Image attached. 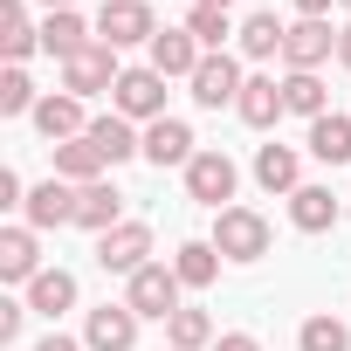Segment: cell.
Listing matches in <instances>:
<instances>
[{
	"instance_id": "cell-9",
	"label": "cell",
	"mask_w": 351,
	"mask_h": 351,
	"mask_svg": "<svg viewBox=\"0 0 351 351\" xmlns=\"http://www.w3.org/2000/svg\"><path fill=\"white\" fill-rule=\"evenodd\" d=\"M138 324H145V317H138L131 303H104V310L83 317V344H90V351H131V344H138Z\"/></svg>"
},
{
	"instance_id": "cell-1",
	"label": "cell",
	"mask_w": 351,
	"mask_h": 351,
	"mask_svg": "<svg viewBox=\"0 0 351 351\" xmlns=\"http://www.w3.org/2000/svg\"><path fill=\"white\" fill-rule=\"evenodd\" d=\"M207 241L221 248V262H262V255H269V221H262L255 207H221Z\"/></svg>"
},
{
	"instance_id": "cell-22",
	"label": "cell",
	"mask_w": 351,
	"mask_h": 351,
	"mask_svg": "<svg viewBox=\"0 0 351 351\" xmlns=\"http://www.w3.org/2000/svg\"><path fill=\"white\" fill-rule=\"evenodd\" d=\"M303 145H310V158H324V165H351V117H344V110H324Z\"/></svg>"
},
{
	"instance_id": "cell-18",
	"label": "cell",
	"mask_w": 351,
	"mask_h": 351,
	"mask_svg": "<svg viewBox=\"0 0 351 351\" xmlns=\"http://www.w3.org/2000/svg\"><path fill=\"white\" fill-rule=\"evenodd\" d=\"M124 221V193L110 186V180H97V186H76V228H90V234H110Z\"/></svg>"
},
{
	"instance_id": "cell-7",
	"label": "cell",
	"mask_w": 351,
	"mask_h": 351,
	"mask_svg": "<svg viewBox=\"0 0 351 351\" xmlns=\"http://www.w3.org/2000/svg\"><path fill=\"white\" fill-rule=\"evenodd\" d=\"M234 180H241V172H234V158L228 152H193V165H186V193L200 200V207H234Z\"/></svg>"
},
{
	"instance_id": "cell-3",
	"label": "cell",
	"mask_w": 351,
	"mask_h": 351,
	"mask_svg": "<svg viewBox=\"0 0 351 351\" xmlns=\"http://www.w3.org/2000/svg\"><path fill=\"white\" fill-rule=\"evenodd\" d=\"M110 110L131 117V124H158V117H165V76H158L152 62H145V69H124L117 90H110Z\"/></svg>"
},
{
	"instance_id": "cell-25",
	"label": "cell",
	"mask_w": 351,
	"mask_h": 351,
	"mask_svg": "<svg viewBox=\"0 0 351 351\" xmlns=\"http://www.w3.org/2000/svg\"><path fill=\"white\" fill-rule=\"evenodd\" d=\"M0 49H8V62H14V69L42 49V28L28 21V8H21V0H8V8H0Z\"/></svg>"
},
{
	"instance_id": "cell-2",
	"label": "cell",
	"mask_w": 351,
	"mask_h": 351,
	"mask_svg": "<svg viewBox=\"0 0 351 351\" xmlns=\"http://www.w3.org/2000/svg\"><path fill=\"white\" fill-rule=\"evenodd\" d=\"M152 35H158V14H152V0H104L97 8V42H110V49H152Z\"/></svg>"
},
{
	"instance_id": "cell-4",
	"label": "cell",
	"mask_w": 351,
	"mask_h": 351,
	"mask_svg": "<svg viewBox=\"0 0 351 351\" xmlns=\"http://www.w3.org/2000/svg\"><path fill=\"white\" fill-rule=\"evenodd\" d=\"M145 262H152V228L145 221H117L110 234H97V269L104 276H124L131 282Z\"/></svg>"
},
{
	"instance_id": "cell-42",
	"label": "cell",
	"mask_w": 351,
	"mask_h": 351,
	"mask_svg": "<svg viewBox=\"0 0 351 351\" xmlns=\"http://www.w3.org/2000/svg\"><path fill=\"white\" fill-rule=\"evenodd\" d=\"M165 351H172V344H165Z\"/></svg>"
},
{
	"instance_id": "cell-41",
	"label": "cell",
	"mask_w": 351,
	"mask_h": 351,
	"mask_svg": "<svg viewBox=\"0 0 351 351\" xmlns=\"http://www.w3.org/2000/svg\"><path fill=\"white\" fill-rule=\"evenodd\" d=\"M337 8H344V14H351V0H337Z\"/></svg>"
},
{
	"instance_id": "cell-40",
	"label": "cell",
	"mask_w": 351,
	"mask_h": 351,
	"mask_svg": "<svg viewBox=\"0 0 351 351\" xmlns=\"http://www.w3.org/2000/svg\"><path fill=\"white\" fill-rule=\"evenodd\" d=\"M193 8H234V0H193Z\"/></svg>"
},
{
	"instance_id": "cell-29",
	"label": "cell",
	"mask_w": 351,
	"mask_h": 351,
	"mask_svg": "<svg viewBox=\"0 0 351 351\" xmlns=\"http://www.w3.org/2000/svg\"><path fill=\"white\" fill-rule=\"evenodd\" d=\"M282 35H289V21L248 14V21H241V56H248V62H269V56H282Z\"/></svg>"
},
{
	"instance_id": "cell-23",
	"label": "cell",
	"mask_w": 351,
	"mask_h": 351,
	"mask_svg": "<svg viewBox=\"0 0 351 351\" xmlns=\"http://www.w3.org/2000/svg\"><path fill=\"white\" fill-rule=\"evenodd\" d=\"M104 152L90 145V138H69V145H56V180H69V186H97L104 180Z\"/></svg>"
},
{
	"instance_id": "cell-14",
	"label": "cell",
	"mask_w": 351,
	"mask_h": 351,
	"mask_svg": "<svg viewBox=\"0 0 351 351\" xmlns=\"http://www.w3.org/2000/svg\"><path fill=\"white\" fill-rule=\"evenodd\" d=\"M200 62H207V49H200L186 28H158V35H152V69H158V76H186V83H193Z\"/></svg>"
},
{
	"instance_id": "cell-28",
	"label": "cell",
	"mask_w": 351,
	"mask_h": 351,
	"mask_svg": "<svg viewBox=\"0 0 351 351\" xmlns=\"http://www.w3.org/2000/svg\"><path fill=\"white\" fill-rule=\"evenodd\" d=\"M282 104H289L296 117H310V124H317V117L330 110V90H324V76H310V69H289V76H282Z\"/></svg>"
},
{
	"instance_id": "cell-31",
	"label": "cell",
	"mask_w": 351,
	"mask_h": 351,
	"mask_svg": "<svg viewBox=\"0 0 351 351\" xmlns=\"http://www.w3.org/2000/svg\"><path fill=\"white\" fill-rule=\"evenodd\" d=\"M296 351H351V330H344L330 310H317V317H303V330H296Z\"/></svg>"
},
{
	"instance_id": "cell-24",
	"label": "cell",
	"mask_w": 351,
	"mask_h": 351,
	"mask_svg": "<svg viewBox=\"0 0 351 351\" xmlns=\"http://www.w3.org/2000/svg\"><path fill=\"white\" fill-rule=\"evenodd\" d=\"M28 310H35V317H62V310H76V276H69V269H42V276L28 282Z\"/></svg>"
},
{
	"instance_id": "cell-34",
	"label": "cell",
	"mask_w": 351,
	"mask_h": 351,
	"mask_svg": "<svg viewBox=\"0 0 351 351\" xmlns=\"http://www.w3.org/2000/svg\"><path fill=\"white\" fill-rule=\"evenodd\" d=\"M21 317H28V303H0V344L21 337Z\"/></svg>"
},
{
	"instance_id": "cell-30",
	"label": "cell",
	"mask_w": 351,
	"mask_h": 351,
	"mask_svg": "<svg viewBox=\"0 0 351 351\" xmlns=\"http://www.w3.org/2000/svg\"><path fill=\"white\" fill-rule=\"evenodd\" d=\"M186 35H193L207 56H221V49H228V35H241V28L228 21V8H193V14H186Z\"/></svg>"
},
{
	"instance_id": "cell-35",
	"label": "cell",
	"mask_w": 351,
	"mask_h": 351,
	"mask_svg": "<svg viewBox=\"0 0 351 351\" xmlns=\"http://www.w3.org/2000/svg\"><path fill=\"white\" fill-rule=\"evenodd\" d=\"M214 351H262V337H248V330H221Z\"/></svg>"
},
{
	"instance_id": "cell-26",
	"label": "cell",
	"mask_w": 351,
	"mask_h": 351,
	"mask_svg": "<svg viewBox=\"0 0 351 351\" xmlns=\"http://www.w3.org/2000/svg\"><path fill=\"white\" fill-rule=\"evenodd\" d=\"M165 344L172 351H214V317L193 310V303H180V310L165 317Z\"/></svg>"
},
{
	"instance_id": "cell-33",
	"label": "cell",
	"mask_w": 351,
	"mask_h": 351,
	"mask_svg": "<svg viewBox=\"0 0 351 351\" xmlns=\"http://www.w3.org/2000/svg\"><path fill=\"white\" fill-rule=\"evenodd\" d=\"M0 207H28V193H21V172H14V165H0Z\"/></svg>"
},
{
	"instance_id": "cell-11",
	"label": "cell",
	"mask_w": 351,
	"mask_h": 351,
	"mask_svg": "<svg viewBox=\"0 0 351 351\" xmlns=\"http://www.w3.org/2000/svg\"><path fill=\"white\" fill-rule=\"evenodd\" d=\"M193 152H200V145H193V124H186V117H158V124H145V158H152L158 172H165V165L186 172Z\"/></svg>"
},
{
	"instance_id": "cell-12",
	"label": "cell",
	"mask_w": 351,
	"mask_h": 351,
	"mask_svg": "<svg viewBox=\"0 0 351 351\" xmlns=\"http://www.w3.org/2000/svg\"><path fill=\"white\" fill-rule=\"evenodd\" d=\"M35 131H42L49 145H69V138H83V131H90V117H83V97H69V90H49V97L35 104Z\"/></svg>"
},
{
	"instance_id": "cell-6",
	"label": "cell",
	"mask_w": 351,
	"mask_h": 351,
	"mask_svg": "<svg viewBox=\"0 0 351 351\" xmlns=\"http://www.w3.org/2000/svg\"><path fill=\"white\" fill-rule=\"evenodd\" d=\"M117 76H124V69H117V49H110V42H90L83 56H69V62H62V90H69V97H83V104H90V97H104V90H117Z\"/></svg>"
},
{
	"instance_id": "cell-10",
	"label": "cell",
	"mask_w": 351,
	"mask_h": 351,
	"mask_svg": "<svg viewBox=\"0 0 351 351\" xmlns=\"http://www.w3.org/2000/svg\"><path fill=\"white\" fill-rule=\"evenodd\" d=\"M241 83H248V76H241V62L221 49V56H207V62L193 69V104H200V110H221V104H234V97H241Z\"/></svg>"
},
{
	"instance_id": "cell-19",
	"label": "cell",
	"mask_w": 351,
	"mask_h": 351,
	"mask_svg": "<svg viewBox=\"0 0 351 351\" xmlns=\"http://www.w3.org/2000/svg\"><path fill=\"white\" fill-rule=\"evenodd\" d=\"M255 186H262V193H296V186H303L296 145H262V152H255Z\"/></svg>"
},
{
	"instance_id": "cell-13",
	"label": "cell",
	"mask_w": 351,
	"mask_h": 351,
	"mask_svg": "<svg viewBox=\"0 0 351 351\" xmlns=\"http://www.w3.org/2000/svg\"><path fill=\"white\" fill-rule=\"evenodd\" d=\"M42 276V241H35V228H0V282H35Z\"/></svg>"
},
{
	"instance_id": "cell-36",
	"label": "cell",
	"mask_w": 351,
	"mask_h": 351,
	"mask_svg": "<svg viewBox=\"0 0 351 351\" xmlns=\"http://www.w3.org/2000/svg\"><path fill=\"white\" fill-rule=\"evenodd\" d=\"M35 351H90V344H76V337H62V330H49V337H42Z\"/></svg>"
},
{
	"instance_id": "cell-15",
	"label": "cell",
	"mask_w": 351,
	"mask_h": 351,
	"mask_svg": "<svg viewBox=\"0 0 351 351\" xmlns=\"http://www.w3.org/2000/svg\"><path fill=\"white\" fill-rule=\"evenodd\" d=\"M83 138L104 152V165H124V158H138V152H145V131H131V117H117V110L90 117V131H83Z\"/></svg>"
},
{
	"instance_id": "cell-39",
	"label": "cell",
	"mask_w": 351,
	"mask_h": 351,
	"mask_svg": "<svg viewBox=\"0 0 351 351\" xmlns=\"http://www.w3.org/2000/svg\"><path fill=\"white\" fill-rule=\"evenodd\" d=\"M42 8H49V14H62V8H76V0H42Z\"/></svg>"
},
{
	"instance_id": "cell-17",
	"label": "cell",
	"mask_w": 351,
	"mask_h": 351,
	"mask_svg": "<svg viewBox=\"0 0 351 351\" xmlns=\"http://www.w3.org/2000/svg\"><path fill=\"white\" fill-rule=\"evenodd\" d=\"M28 228H62V221H76V186L69 180H42V186H28Z\"/></svg>"
},
{
	"instance_id": "cell-8",
	"label": "cell",
	"mask_w": 351,
	"mask_h": 351,
	"mask_svg": "<svg viewBox=\"0 0 351 351\" xmlns=\"http://www.w3.org/2000/svg\"><path fill=\"white\" fill-rule=\"evenodd\" d=\"M330 56H337V28H330V21H310V14H296V21H289V35H282V62L317 76Z\"/></svg>"
},
{
	"instance_id": "cell-32",
	"label": "cell",
	"mask_w": 351,
	"mask_h": 351,
	"mask_svg": "<svg viewBox=\"0 0 351 351\" xmlns=\"http://www.w3.org/2000/svg\"><path fill=\"white\" fill-rule=\"evenodd\" d=\"M35 104H42V97H35L28 69L8 62V69H0V117H35Z\"/></svg>"
},
{
	"instance_id": "cell-38",
	"label": "cell",
	"mask_w": 351,
	"mask_h": 351,
	"mask_svg": "<svg viewBox=\"0 0 351 351\" xmlns=\"http://www.w3.org/2000/svg\"><path fill=\"white\" fill-rule=\"evenodd\" d=\"M337 62H344V69H351V21H344V28H337Z\"/></svg>"
},
{
	"instance_id": "cell-5",
	"label": "cell",
	"mask_w": 351,
	"mask_h": 351,
	"mask_svg": "<svg viewBox=\"0 0 351 351\" xmlns=\"http://www.w3.org/2000/svg\"><path fill=\"white\" fill-rule=\"evenodd\" d=\"M180 289H186V282L172 276V262H145V269L124 282V303H131L138 317H158V324H165L172 310H180Z\"/></svg>"
},
{
	"instance_id": "cell-20",
	"label": "cell",
	"mask_w": 351,
	"mask_h": 351,
	"mask_svg": "<svg viewBox=\"0 0 351 351\" xmlns=\"http://www.w3.org/2000/svg\"><path fill=\"white\" fill-rule=\"evenodd\" d=\"M234 110H241V124L269 131L289 104H282V83H276V76H248V83H241V97H234Z\"/></svg>"
},
{
	"instance_id": "cell-16",
	"label": "cell",
	"mask_w": 351,
	"mask_h": 351,
	"mask_svg": "<svg viewBox=\"0 0 351 351\" xmlns=\"http://www.w3.org/2000/svg\"><path fill=\"white\" fill-rule=\"evenodd\" d=\"M97 35H90V21L76 14V8H62V14H42V56H56V62H69V56H83Z\"/></svg>"
},
{
	"instance_id": "cell-21",
	"label": "cell",
	"mask_w": 351,
	"mask_h": 351,
	"mask_svg": "<svg viewBox=\"0 0 351 351\" xmlns=\"http://www.w3.org/2000/svg\"><path fill=\"white\" fill-rule=\"evenodd\" d=\"M337 193L330 186H296L289 193V221H296V234H324V228H337Z\"/></svg>"
},
{
	"instance_id": "cell-37",
	"label": "cell",
	"mask_w": 351,
	"mask_h": 351,
	"mask_svg": "<svg viewBox=\"0 0 351 351\" xmlns=\"http://www.w3.org/2000/svg\"><path fill=\"white\" fill-rule=\"evenodd\" d=\"M296 14H310V21H324V14H330V0H296Z\"/></svg>"
},
{
	"instance_id": "cell-27",
	"label": "cell",
	"mask_w": 351,
	"mask_h": 351,
	"mask_svg": "<svg viewBox=\"0 0 351 351\" xmlns=\"http://www.w3.org/2000/svg\"><path fill=\"white\" fill-rule=\"evenodd\" d=\"M172 276H180L186 289H207L221 276V248L214 241H180V255H172Z\"/></svg>"
}]
</instances>
